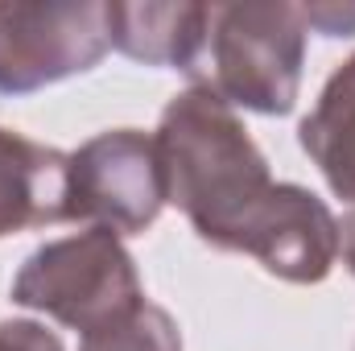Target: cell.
I'll list each match as a JSON object with an SVG mask.
<instances>
[{
    "mask_svg": "<svg viewBox=\"0 0 355 351\" xmlns=\"http://www.w3.org/2000/svg\"><path fill=\"white\" fill-rule=\"evenodd\" d=\"M306 17L302 4L240 0L211 4V33L194 87L215 91L232 108L261 116H285L302 91L306 62Z\"/></svg>",
    "mask_w": 355,
    "mask_h": 351,
    "instance_id": "7a4b0ae2",
    "label": "cell"
},
{
    "mask_svg": "<svg viewBox=\"0 0 355 351\" xmlns=\"http://www.w3.org/2000/svg\"><path fill=\"white\" fill-rule=\"evenodd\" d=\"M67 186L71 153L0 128V240L29 228L67 223Z\"/></svg>",
    "mask_w": 355,
    "mask_h": 351,
    "instance_id": "8992f818",
    "label": "cell"
},
{
    "mask_svg": "<svg viewBox=\"0 0 355 351\" xmlns=\"http://www.w3.org/2000/svg\"><path fill=\"white\" fill-rule=\"evenodd\" d=\"M339 236H343V252H347V264H352V273H355V211L343 219Z\"/></svg>",
    "mask_w": 355,
    "mask_h": 351,
    "instance_id": "7c38bea8",
    "label": "cell"
},
{
    "mask_svg": "<svg viewBox=\"0 0 355 351\" xmlns=\"http://www.w3.org/2000/svg\"><path fill=\"white\" fill-rule=\"evenodd\" d=\"M166 207V166L157 137L141 128H112L71 153L67 223L141 236Z\"/></svg>",
    "mask_w": 355,
    "mask_h": 351,
    "instance_id": "277c9868",
    "label": "cell"
},
{
    "mask_svg": "<svg viewBox=\"0 0 355 351\" xmlns=\"http://www.w3.org/2000/svg\"><path fill=\"white\" fill-rule=\"evenodd\" d=\"M297 137L310 162L322 170L327 186L343 203H355V54L327 79Z\"/></svg>",
    "mask_w": 355,
    "mask_h": 351,
    "instance_id": "ba28073f",
    "label": "cell"
},
{
    "mask_svg": "<svg viewBox=\"0 0 355 351\" xmlns=\"http://www.w3.org/2000/svg\"><path fill=\"white\" fill-rule=\"evenodd\" d=\"M211 33V4L170 0V4H107V37L120 54L145 67H174L194 75Z\"/></svg>",
    "mask_w": 355,
    "mask_h": 351,
    "instance_id": "52a82bcc",
    "label": "cell"
},
{
    "mask_svg": "<svg viewBox=\"0 0 355 351\" xmlns=\"http://www.w3.org/2000/svg\"><path fill=\"white\" fill-rule=\"evenodd\" d=\"M12 302L95 335L145 306L137 264L116 232L87 228L37 248L12 277Z\"/></svg>",
    "mask_w": 355,
    "mask_h": 351,
    "instance_id": "3957f363",
    "label": "cell"
},
{
    "mask_svg": "<svg viewBox=\"0 0 355 351\" xmlns=\"http://www.w3.org/2000/svg\"><path fill=\"white\" fill-rule=\"evenodd\" d=\"M166 203L190 219L202 244L244 252L281 281H322L343 248L331 207L289 182H272L244 120L215 91L174 95L157 124Z\"/></svg>",
    "mask_w": 355,
    "mask_h": 351,
    "instance_id": "6da1fadb",
    "label": "cell"
},
{
    "mask_svg": "<svg viewBox=\"0 0 355 351\" xmlns=\"http://www.w3.org/2000/svg\"><path fill=\"white\" fill-rule=\"evenodd\" d=\"M306 29H318L322 37H352L355 33V4H302Z\"/></svg>",
    "mask_w": 355,
    "mask_h": 351,
    "instance_id": "8fae6325",
    "label": "cell"
},
{
    "mask_svg": "<svg viewBox=\"0 0 355 351\" xmlns=\"http://www.w3.org/2000/svg\"><path fill=\"white\" fill-rule=\"evenodd\" d=\"M0 351H62V339L42 323L12 318V323H0Z\"/></svg>",
    "mask_w": 355,
    "mask_h": 351,
    "instance_id": "30bf717a",
    "label": "cell"
},
{
    "mask_svg": "<svg viewBox=\"0 0 355 351\" xmlns=\"http://www.w3.org/2000/svg\"><path fill=\"white\" fill-rule=\"evenodd\" d=\"M79 351H182V335H178V323L162 306L145 302L128 318H120L95 335H83Z\"/></svg>",
    "mask_w": 355,
    "mask_h": 351,
    "instance_id": "9c48e42d",
    "label": "cell"
},
{
    "mask_svg": "<svg viewBox=\"0 0 355 351\" xmlns=\"http://www.w3.org/2000/svg\"><path fill=\"white\" fill-rule=\"evenodd\" d=\"M107 4L99 0H0V91L50 87L107 54Z\"/></svg>",
    "mask_w": 355,
    "mask_h": 351,
    "instance_id": "5b68a950",
    "label": "cell"
}]
</instances>
